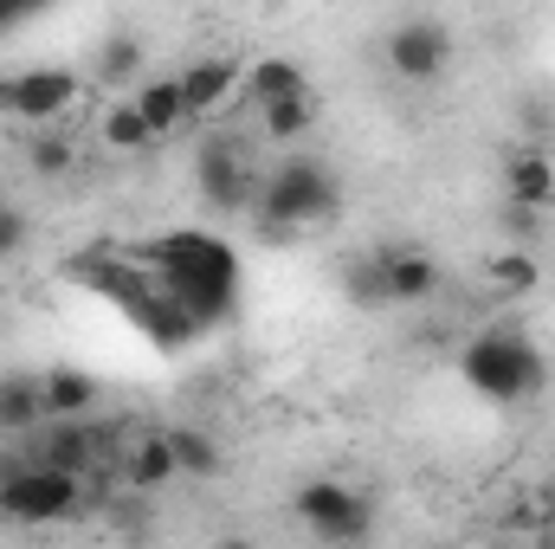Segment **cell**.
Segmentation results:
<instances>
[{"mask_svg":"<svg viewBox=\"0 0 555 549\" xmlns=\"http://www.w3.org/2000/svg\"><path fill=\"white\" fill-rule=\"evenodd\" d=\"M142 266L162 278V291H168L181 310H194L201 330H214V323H227V317L240 310V253H233L227 240L201 233V227L162 233V240L142 253Z\"/></svg>","mask_w":555,"mask_h":549,"instance_id":"obj_1","label":"cell"},{"mask_svg":"<svg viewBox=\"0 0 555 549\" xmlns=\"http://www.w3.org/2000/svg\"><path fill=\"white\" fill-rule=\"evenodd\" d=\"M459 375H465V388H472L478 401L517 408V401L543 395L550 362H543V349H537L524 330H478V336L459 349Z\"/></svg>","mask_w":555,"mask_h":549,"instance_id":"obj_2","label":"cell"},{"mask_svg":"<svg viewBox=\"0 0 555 549\" xmlns=\"http://www.w3.org/2000/svg\"><path fill=\"white\" fill-rule=\"evenodd\" d=\"M336 201H343L336 168H323L317 155H284L272 175L259 181V207H253V214H259L266 240L291 246V233H297V227L330 220V214H336Z\"/></svg>","mask_w":555,"mask_h":549,"instance_id":"obj_3","label":"cell"},{"mask_svg":"<svg viewBox=\"0 0 555 549\" xmlns=\"http://www.w3.org/2000/svg\"><path fill=\"white\" fill-rule=\"evenodd\" d=\"M85 511V472H65V465H7L0 472V518L13 524H65Z\"/></svg>","mask_w":555,"mask_h":549,"instance_id":"obj_4","label":"cell"},{"mask_svg":"<svg viewBox=\"0 0 555 549\" xmlns=\"http://www.w3.org/2000/svg\"><path fill=\"white\" fill-rule=\"evenodd\" d=\"M291 518L317 537V544H369L375 537V505L369 491H356L349 478H304L291 491Z\"/></svg>","mask_w":555,"mask_h":549,"instance_id":"obj_5","label":"cell"},{"mask_svg":"<svg viewBox=\"0 0 555 549\" xmlns=\"http://www.w3.org/2000/svg\"><path fill=\"white\" fill-rule=\"evenodd\" d=\"M388 72L401 78V85H439L446 72H452V59H459V39H452V26L446 20H433V13H414V20H401V26H388Z\"/></svg>","mask_w":555,"mask_h":549,"instance_id":"obj_6","label":"cell"},{"mask_svg":"<svg viewBox=\"0 0 555 549\" xmlns=\"http://www.w3.org/2000/svg\"><path fill=\"white\" fill-rule=\"evenodd\" d=\"M194 188H201V201H207L214 214H253V207H259V175L246 168V155L233 149L227 130L201 142V155H194Z\"/></svg>","mask_w":555,"mask_h":549,"instance_id":"obj_7","label":"cell"},{"mask_svg":"<svg viewBox=\"0 0 555 549\" xmlns=\"http://www.w3.org/2000/svg\"><path fill=\"white\" fill-rule=\"evenodd\" d=\"M72 98H78V78H72L65 65H33V72L0 78V117H13V124H26V130L65 117Z\"/></svg>","mask_w":555,"mask_h":549,"instance_id":"obj_8","label":"cell"},{"mask_svg":"<svg viewBox=\"0 0 555 549\" xmlns=\"http://www.w3.org/2000/svg\"><path fill=\"white\" fill-rule=\"evenodd\" d=\"M375 259H382V291H388L395 310H408V304H433L439 284H446L439 259L420 253V246H375Z\"/></svg>","mask_w":555,"mask_h":549,"instance_id":"obj_9","label":"cell"},{"mask_svg":"<svg viewBox=\"0 0 555 549\" xmlns=\"http://www.w3.org/2000/svg\"><path fill=\"white\" fill-rule=\"evenodd\" d=\"M504 201H517V207H555V162L537 149V142H517L511 155H504Z\"/></svg>","mask_w":555,"mask_h":549,"instance_id":"obj_10","label":"cell"},{"mask_svg":"<svg viewBox=\"0 0 555 549\" xmlns=\"http://www.w3.org/2000/svg\"><path fill=\"white\" fill-rule=\"evenodd\" d=\"M130 323H137V330L149 336V343H155V349H168V356H175V349H188V343L201 336L194 310H181V304H175V297H168L162 284H155V291L142 297L137 310H130Z\"/></svg>","mask_w":555,"mask_h":549,"instance_id":"obj_11","label":"cell"},{"mask_svg":"<svg viewBox=\"0 0 555 549\" xmlns=\"http://www.w3.org/2000/svg\"><path fill=\"white\" fill-rule=\"evenodd\" d=\"M175 478H181V465H175L168 426H162V433H137V439L124 446V485H130V491H162V485H175Z\"/></svg>","mask_w":555,"mask_h":549,"instance_id":"obj_12","label":"cell"},{"mask_svg":"<svg viewBox=\"0 0 555 549\" xmlns=\"http://www.w3.org/2000/svg\"><path fill=\"white\" fill-rule=\"evenodd\" d=\"M240 78H246V65H233V59H194V65L181 72L188 111H194V117H214V111L240 91Z\"/></svg>","mask_w":555,"mask_h":549,"instance_id":"obj_13","label":"cell"},{"mask_svg":"<svg viewBox=\"0 0 555 549\" xmlns=\"http://www.w3.org/2000/svg\"><path fill=\"white\" fill-rule=\"evenodd\" d=\"M137 111L149 117V130L168 142L181 137L188 124H194V111H188V91H181V72L175 78H149V85H137Z\"/></svg>","mask_w":555,"mask_h":549,"instance_id":"obj_14","label":"cell"},{"mask_svg":"<svg viewBox=\"0 0 555 549\" xmlns=\"http://www.w3.org/2000/svg\"><path fill=\"white\" fill-rule=\"evenodd\" d=\"M39 388H46V420H78V413L98 408V395H104L91 369H46Z\"/></svg>","mask_w":555,"mask_h":549,"instance_id":"obj_15","label":"cell"},{"mask_svg":"<svg viewBox=\"0 0 555 549\" xmlns=\"http://www.w3.org/2000/svg\"><path fill=\"white\" fill-rule=\"evenodd\" d=\"M240 91L253 98V104H278V98H297V91H310V72L297 65V59H259V65H246V78H240Z\"/></svg>","mask_w":555,"mask_h":549,"instance_id":"obj_16","label":"cell"},{"mask_svg":"<svg viewBox=\"0 0 555 549\" xmlns=\"http://www.w3.org/2000/svg\"><path fill=\"white\" fill-rule=\"evenodd\" d=\"M46 420V388L39 375H7L0 382V433H33Z\"/></svg>","mask_w":555,"mask_h":549,"instance_id":"obj_17","label":"cell"},{"mask_svg":"<svg viewBox=\"0 0 555 549\" xmlns=\"http://www.w3.org/2000/svg\"><path fill=\"white\" fill-rule=\"evenodd\" d=\"M168 439H175L181 478H220V472H227V452H220L214 433H201V426H168Z\"/></svg>","mask_w":555,"mask_h":549,"instance_id":"obj_18","label":"cell"},{"mask_svg":"<svg viewBox=\"0 0 555 549\" xmlns=\"http://www.w3.org/2000/svg\"><path fill=\"white\" fill-rule=\"evenodd\" d=\"M485 284H498V291H511V297H530V291L543 284V266H537L530 246H511V253H491V259H485Z\"/></svg>","mask_w":555,"mask_h":549,"instance_id":"obj_19","label":"cell"},{"mask_svg":"<svg viewBox=\"0 0 555 549\" xmlns=\"http://www.w3.org/2000/svg\"><path fill=\"white\" fill-rule=\"evenodd\" d=\"M259 117H266V137L272 142H304L317 130V98H310V91L278 98V104H259Z\"/></svg>","mask_w":555,"mask_h":549,"instance_id":"obj_20","label":"cell"},{"mask_svg":"<svg viewBox=\"0 0 555 549\" xmlns=\"http://www.w3.org/2000/svg\"><path fill=\"white\" fill-rule=\"evenodd\" d=\"M142 65H149V52H142L137 33H111L98 46V85H137Z\"/></svg>","mask_w":555,"mask_h":549,"instance_id":"obj_21","label":"cell"},{"mask_svg":"<svg viewBox=\"0 0 555 549\" xmlns=\"http://www.w3.org/2000/svg\"><path fill=\"white\" fill-rule=\"evenodd\" d=\"M98 137L111 142V149H117V155H142V149H155V130H149V117H142L137 111V98H130V104H111V111H104V130H98Z\"/></svg>","mask_w":555,"mask_h":549,"instance_id":"obj_22","label":"cell"},{"mask_svg":"<svg viewBox=\"0 0 555 549\" xmlns=\"http://www.w3.org/2000/svg\"><path fill=\"white\" fill-rule=\"evenodd\" d=\"M26 168H33V175H46V181H59V175H72V168H78V149H72V137H59V130H46V124H39V130L26 137Z\"/></svg>","mask_w":555,"mask_h":549,"instance_id":"obj_23","label":"cell"},{"mask_svg":"<svg viewBox=\"0 0 555 549\" xmlns=\"http://www.w3.org/2000/svg\"><path fill=\"white\" fill-rule=\"evenodd\" d=\"M343 297H349L356 310H388V291H382V259H375V253H362V259H349V266H343Z\"/></svg>","mask_w":555,"mask_h":549,"instance_id":"obj_24","label":"cell"},{"mask_svg":"<svg viewBox=\"0 0 555 549\" xmlns=\"http://www.w3.org/2000/svg\"><path fill=\"white\" fill-rule=\"evenodd\" d=\"M26 233H33V220H26L20 207H7V201H0V259H13V253L26 246Z\"/></svg>","mask_w":555,"mask_h":549,"instance_id":"obj_25","label":"cell"},{"mask_svg":"<svg viewBox=\"0 0 555 549\" xmlns=\"http://www.w3.org/2000/svg\"><path fill=\"white\" fill-rule=\"evenodd\" d=\"M504 227L517 233V246H530V240L543 233V207H517V201H504Z\"/></svg>","mask_w":555,"mask_h":549,"instance_id":"obj_26","label":"cell"},{"mask_svg":"<svg viewBox=\"0 0 555 549\" xmlns=\"http://www.w3.org/2000/svg\"><path fill=\"white\" fill-rule=\"evenodd\" d=\"M46 7H59V0H0V33L20 26V20H33V13H46Z\"/></svg>","mask_w":555,"mask_h":549,"instance_id":"obj_27","label":"cell"},{"mask_svg":"<svg viewBox=\"0 0 555 549\" xmlns=\"http://www.w3.org/2000/svg\"><path fill=\"white\" fill-rule=\"evenodd\" d=\"M0 472H7V465H0Z\"/></svg>","mask_w":555,"mask_h":549,"instance_id":"obj_28","label":"cell"}]
</instances>
